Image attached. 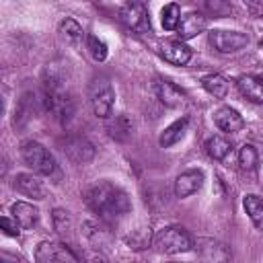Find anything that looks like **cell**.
<instances>
[{
  "label": "cell",
  "instance_id": "10",
  "mask_svg": "<svg viewBox=\"0 0 263 263\" xmlns=\"http://www.w3.org/2000/svg\"><path fill=\"white\" fill-rule=\"evenodd\" d=\"M203 179H205V175L199 168H191V171L181 173L177 177V181H175V195L177 197H189V195H193L203 185Z\"/></svg>",
  "mask_w": 263,
  "mask_h": 263
},
{
  "label": "cell",
  "instance_id": "14",
  "mask_svg": "<svg viewBox=\"0 0 263 263\" xmlns=\"http://www.w3.org/2000/svg\"><path fill=\"white\" fill-rule=\"evenodd\" d=\"M10 210H12V218H14V220L21 224V228H25V230L33 228V226L37 224V220H39V210H37L33 203L14 201Z\"/></svg>",
  "mask_w": 263,
  "mask_h": 263
},
{
  "label": "cell",
  "instance_id": "26",
  "mask_svg": "<svg viewBox=\"0 0 263 263\" xmlns=\"http://www.w3.org/2000/svg\"><path fill=\"white\" fill-rule=\"evenodd\" d=\"M86 47H88L90 55H92L97 62H105V60H107V53H109L107 43H105V41H101L99 37L88 35V37H86Z\"/></svg>",
  "mask_w": 263,
  "mask_h": 263
},
{
  "label": "cell",
  "instance_id": "13",
  "mask_svg": "<svg viewBox=\"0 0 263 263\" xmlns=\"http://www.w3.org/2000/svg\"><path fill=\"white\" fill-rule=\"evenodd\" d=\"M214 121H216V125H218L222 132H226V134H234V132H240V129L245 127L242 115H240L236 109H232V107H220V109L214 113Z\"/></svg>",
  "mask_w": 263,
  "mask_h": 263
},
{
  "label": "cell",
  "instance_id": "27",
  "mask_svg": "<svg viewBox=\"0 0 263 263\" xmlns=\"http://www.w3.org/2000/svg\"><path fill=\"white\" fill-rule=\"evenodd\" d=\"M205 10L218 18L232 14V4L228 0H205Z\"/></svg>",
  "mask_w": 263,
  "mask_h": 263
},
{
  "label": "cell",
  "instance_id": "6",
  "mask_svg": "<svg viewBox=\"0 0 263 263\" xmlns=\"http://www.w3.org/2000/svg\"><path fill=\"white\" fill-rule=\"evenodd\" d=\"M35 261H39V263H66V261L68 263H76L78 259L66 245L43 240L35 249Z\"/></svg>",
  "mask_w": 263,
  "mask_h": 263
},
{
  "label": "cell",
  "instance_id": "18",
  "mask_svg": "<svg viewBox=\"0 0 263 263\" xmlns=\"http://www.w3.org/2000/svg\"><path fill=\"white\" fill-rule=\"evenodd\" d=\"M242 205H245V212L249 214L251 222L255 224V228H263V199L255 193H249V195H245Z\"/></svg>",
  "mask_w": 263,
  "mask_h": 263
},
{
  "label": "cell",
  "instance_id": "7",
  "mask_svg": "<svg viewBox=\"0 0 263 263\" xmlns=\"http://www.w3.org/2000/svg\"><path fill=\"white\" fill-rule=\"evenodd\" d=\"M119 18L121 23L136 31V33H148L150 31V18H148V10L144 4L140 2H129L119 10Z\"/></svg>",
  "mask_w": 263,
  "mask_h": 263
},
{
  "label": "cell",
  "instance_id": "4",
  "mask_svg": "<svg viewBox=\"0 0 263 263\" xmlns=\"http://www.w3.org/2000/svg\"><path fill=\"white\" fill-rule=\"evenodd\" d=\"M113 103H115V92H113L111 82L107 78L92 80V84H90V105H92L95 115L101 117V119L111 117Z\"/></svg>",
  "mask_w": 263,
  "mask_h": 263
},
{
  "label": "cell",
  "instance_id": "21",
  "mask_svg": "<svg viewBox=\"0 0 263 263\" xmlns=\"http://www.w3.org/2000/svg\"><path fill=\"white\" fill-rule=\"evenodd\" d=\"M60 33H62V37H64L70 45H80L82 39H84V31H82V27H80L74 18H64V21L60 23Z\"/></svg>",
  "mask_w": 263,
  "mask_h": 263
},
{
  "label": "cell",
  "instance_id": "3",
  "mask_svg": "<svg viewBox=\"0 0 263 263\" xmlns=\"http://www.w3.org/2000/svg\"><path fill=\"white\" fill-rule=\"evenodd\" d=\"M21 156H23L25 164L39 175H51L55 171V158L43 144H39L35 140H27L21 144Z\"/></svg>",
  "mask_w": 263,
  "mask_h": 263
},
{
  "label": "cell",
  "instance_id": "19",
  "mask_svg": "<svg viewBox=\"0 0 263 263\" xmlns=\"http://www.w3.org/2000/svg\"><path fill=\"white\" fill-rule=\"evenodd\" d=\"M82 232H84V236L90 240V245H92V247H97V249L111 240V236H109L107 228H105V226H101V224H97V222H92V220H88V222H84V224H82Z\"/></svg>",
  "mask_w": 263,
  "mask_h": 263
},
{
  "label": "cell",
  "instance_id": "22",
  "mask_svg": "<svg viewBox=\"0 0 263 263\" xmlns=\"http://www.w3.org/2000/svg\"><path fill=\"white\" fill-rule=\"evenodd\" d=\"M107 129H109V134H111L113 140L123 142V140H127V138L132 136L134 125H132V121H129L127 115H117V117L107 125Z\"/></svg>",
  "mask_w": 263,
  "mask_h": 263
},
{
  "label": "cell",
  "instance_id": "29",
  "mask_svg": "<svg viewBox=\"0 0 263 263\" xmlns=\"http://www.w3.org/2000/svg\"><path fill=\"white\" fill-rule=\"evenodd\" d=\"M0 226H2V230H4L8 236H18V232H21V230H18V228H21V224H18L14 218L10 220V218L2 216V218H0Z\"/></svg>",
  "mask_w": 263,
  "mask_h": 263
},
{
  "label": "cell",
  "instance_id": "28",
  "mask_svg": "<svg viewBox=\"0 0 263 263\" xmlns=\"http://www.w3.org/2000/svg\"><path fill=\"white\" fill-rule=\"evenodd\" d=\"M53 224H55V230L64 236V234L68 232V230H66V228H68V212H64V210H60V208L53 210Z\"/></svg>",
  "mask_w": 263,
  "mask_h": 263
},
{
  "label": "cell",
  "instance_id": "15",
  "mask_svg": "<svg viewBox=\"0 0 263 263\" xmlns=\"http://www.w3.org/2000/svg\"><path fill=\"white\" fill-rule=\"evenodd\" d=\"M236 86H238L242 97H247L253 103L263 105V78H259V76H240L236 80Z\"/></svg>",
  "mask_w": 263,
  "mask_h": 263
},
{
  "label": "cell",
  "instance_id": "5",
  "mask_svg": "<svg viewBox=\"0 0 263 263\" xmlns=\"http://www.w3.org/2000/svg\"><path fill=\"white\" fill-rule=\"evenodd\" d=\"M210 45L220 53H234L249 45V35L242 31H226V29H214L208 35Z\"/></svg>",
  "mask_w": 263,
  "mask_h": 263
},
{
  "label": "cell",
  "instance_id": "2",
  "mask_svg": "<svg viewBox=\"0 0 263 263\" xmlns=\"http://www.w3.org/2000/svg\"><path fill=\"white\" fill-rule=\"evenodd\" d=\"M152 242H154L156 251L164 253V255H177V253H185V251L193 249V238L189 236V232L185 228H179V226H166V228L158 230Z\"/></svg>",
  "mask_w": 263,
  "mask_h": 263
},
{
  "label": "cell",
  "instance_id": "11",
  "mask_svg": "<svg viewBox=\"0 0 263 263\" xmlns=\"http://www.w3.org/2000/svg\"><path fill=\"white\" fill-rule=\"evenodd\" d=\"M158 53L173 66H185L191 60V49L181 41H162L158 45Z\"/></svg>",
  "mask_w": 263,
  "mask_h": 263
},
{
  "label": "cell",
  "instance_id": "30",
  "mask_svg": "<svg viewBox=\"0 0 263 263\" xmlns=\"http://www.w3.org/2000/svg\"><path fill=\"white\" fill-rule=\"evenodd\" d=\"M249 2H257V0H249Z\"/></svg>",
  "mask_w": 263,
  "mask_h": 263
},
{
  "label": "cell",
  "instance_id": "8",
  "mask_svg": "<svg viewBox=\"0 0 263 263\" xmlns=\"http://www.w3.org/2000/svg\"><path fill=\"white\" fill-rule=\"evenodd\" d=\"M64 152H66V156H68L72 162H78V164L90 162L92 156H95V148H92V144H90L86 138H82V136L68 138L66 144H64Z\"/></svg>",
  "mask_w": 263,
  "mask_h": 263
},
{
  "label": "cell",
  "instance_id": "25",
  "mask_svg": "<svg viewBox=\"0 0 263 263\" xmlns=\"http://www.w3.org/2000/svg\"><path fill=\"white\" fill-rule=\"evenodd\" d=\"M179 21H181V8H179V4H175V2L166 4L162 8V27L166 31H173V29H177Z\"/></svg>",
  "mask_w": 263,
  "mask_h": 263
},
{
  "label": "cell",
  "instance_id": "9",
  "mask_svg": "<svg viewBox=\"0 0 263 263\" xmlns=\"http://www.w3.org/2000/svg\"><path fill=\"white\" fill-rule=\"evenodd\" d=\"M154 92H156V99L164 105V107H168V109H177V107H181L183 103H185V92L177 86V84H173V82H168V80H156L154 82Z\"/></svg>",
  "mask_w": 263,
  "mask_h": 263
},
{
  "label": "cell",
  "instance_id": "16",
  "mask_svg": "<svg viewBox=\"0 0 263 263\" xmlns=\"http://www.w3.org/2000/svg\"><path fill=\"white\" fill-rule=\"evenodd\" d=\"M187 125H189V119H187V117H181V119L173 121V123H171L168 127H164V132L160 134L158 144H160L162 148H171V146H175V144L185 136Z\"/></svg>",
  "mask_w": 263,
  "mask_h": 263
},
{
  "label": "cell",
  "instance_id": "24",
  "mask_svg": "<svg viewBox=\"0 0 263 263\" xmlns=\"http://www.w3.org/2000/svg\"><path fill=\"white\" fill-rule=\"evenodd\" d=\"M238 162H240V166H242L245 171L257 168V164H259V152H257V148H255L253 144H245V146L238 150Z\"/></svg>",
  "mask_w": 263,
  "mask_h": 263
},
{
  "label": "cell",
  "instance_id": "12",
  "mask_svg": "<svg viewBox=\"0 0 263 263\" xmlns=\"http://www.w3.org/2000/svg\"><path fill=\"white\" fill-rule=\"evenodd\" d=\"M208 21L201 12H187L181 16L179 25H177V35L181 39H193L195 35H199L205 29Z\"/></svg>",
  "mask_w": 263,
  "mask_h": 263
},
{
  "label": "cell",
  "instance_id": "17",
  "mask_svg": "<svg viewBox=\"0 0 263 263\" xmlns=\"http://www.w3.org/2000/svg\"><path fill=\"white\" fill-rule=\"evenodd\" d=\"M12 185H14L16 191H21V193H25L29 197L43 199V187H41V183L37 181V177L29 175V173H18L14 177V183Z\"/></svg>",
  "mask_w": 263,
  "mask_h": 263
},
{
  "label": "cell",
  "instance_id": "1",
  "mask_svg": "<svg viewBox=\"0 0 263 263\" xmlns=\"http://www.w3.org/2000/svg\"><path fill=\"white\" fill-rule=\"evenodd\" d=\"M84 201L97 216H101L105 220H115V218L127 214L132 208L127 193L109 181H97L90 187H86Z\"/></svg>",
  "mask_w": 263,
  "mask_h": 263
},
{
  "label": "cell",
  "instance_id": "23",
  "mask_svg": "<svg viewBox=\"0 0 263 263\" xmlns=\"http://www.w3.org/2000/svg\"><path fill=\"white\" fill-rule=\"evenodd\" d=\"M230 148H232L230 142L224 140L222 136H214V138H210V140L205 142V150H208V154H210L214 160H224V158L228 156Z\"/></svg>",
  "mask_w": 263,
  "mask_h": 263
},
{
  "label": "cell",
  "instance_id": "31",
  "mask_svg": "<svg viewBox=\"0 0 263 263\" xmlns=\"http://www.w3.org/2000/svg\"><path fill=\"white\" fill-rule=\"evenodd\" d=\"M261 47H263V41H261Z\"/></svg>",
  "mask_w": 263,
  "mask_h": 263
},
{
  "label": "cell",
  "instance_id": "20",
  "mask_svg": "<svg viewBox=\"0 0 263 263\" xmlns=\"http://www.w3.org/2000/svg\"><path fill=\"white\" fill-rule=\"evenodd\" d=\"M201 86H203L212 97H216V99H224L226 92H228V82H226V78L220 76V74H208V76H203V78H201Z\"/></svg>",
  "mask_w": 263,
  "mask_h": 263
}]
</instances>
